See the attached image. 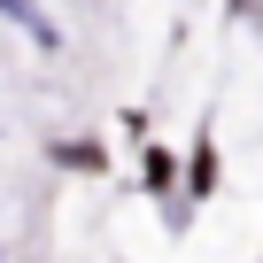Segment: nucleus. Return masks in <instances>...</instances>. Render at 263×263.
<instances>
[{"label": "nucleus", "instance_id": "1", "mask_svg": "<svg viewBox=\"0 0 263 263\" xmlns=\"http://www.w3.org/2000/svg\"><path fill=\"white\" fill-rule=\"evenodd\" d=\"M0 16H16V24H24V31H31V39H39V47H47V54H54V47H62V31H54V24H47V16H39V8H31V0H0Z\"/></svg>", "mask_w": 263, "mask_h": 263}]
</instances>
